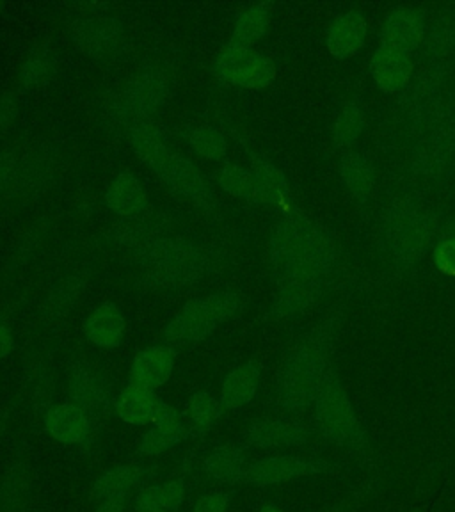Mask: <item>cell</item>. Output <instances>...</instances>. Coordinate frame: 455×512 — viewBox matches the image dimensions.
<instances>
[{"label":"cell","mask_w":455,"mask_h":512,"mask_svg":"<svg viewBox=\"0 0 455 512\" xmlns=\"http://www.w3.org/2000/svg\"><path fill=\"white\" fill-rule=\"evenodd\" d=\"M335 242L322 226L287 212L272 228L269 256L278 285L322 280L335 264Z\"/></svg>","instance_id":"1"},{"label":"cell","mask_w":455,"mask_h":512,"mask_svg":"<svg viewBox=\"0 0 455 512\" xmlns=\"http://www.w3.org/2000/svg\"><path fill=\"white\" fill-rule=\"evenodd\" d=\"M120 242L136 253L146 276L160 287H184L208 271V258L200 248L180 237H162L143 226H118Z\"/></svg>","instance_id":"2"},{"label":"cell","mask_w":455,"mask_h":512,"mask_svg":"<svg viewBox=\"0 0 455 512\" xmlns=\"http://www.w3.org/2000/svg\"><path fill=\"white\" fill-rule=\"evenodd\" d=\"M130 148L169 189L178 192L198 207L210 210L216 205V192L200 169L171 150L164 132L153 120L139 121L123 130Z\"/></svg>","instance_id":"3"},{"label":"cell","mask_w":455,"mask_h":512,"mask_svg":"<svg viewBox=\"0 0 455 512\" xmlns=\"http://www.w3.org/2000/svg\"><path fill=\"white\" fill-rule=\"evenodd\" d=\"M331 331L317 326L288 352L278 374V404L288 416L303 415L317 399L329 368Z\"/></svg>","instance_id":"4"},{"label":"cell","mask_w":455,"mask_h":512,"mask_svg":"<svg viewBox=\"0 0 455 512\" xmlns=\"http://www.w3.org/2000/svg\"><path fill=\"white\" fill-rule=\"evenodd\" d=\"M313 408L315 427L322 440L356 457L361 463L374 466L367 431L335 368H328Z\"/></svg>","instance_id":"5"},{"label":"cell","mask_w":455,"mask_h":512,"mask_svg":"<svg viewBox=\"0 0 455 512\" xmlns=\"http://www.w3.org/2000/svg\"><path fill=\"white\" fill-rule=\"evenodd\" d=\"M438 232L436 216L416 201H393L386 210L384 237L397 264H416L431 248Z\"/></svg>","instance_id":"6"},{"label":"cell","mask_w":455,"mask_h":512,"mask_svg":"<svg viewBox=\"0 0 455 512\" xmlns=\"http://www.w3.org/2000/svg\"><path fill=\"white\" fill-rule=\"evenodd\" d=\"M239 306V296L233 292H216L192 299L166 326L164 338L169 345L176 347L200 344L224 322L235 317Z\"/></svg>","instance_id":"7"},{"label":"cell","mask_w":455,"mask_h":512,"mask_svg":"<svg viewBox=\"0 0 455 512\" xmlns=\"http://www.w3.org/2000/svg\"><path fill=\"white\" fill-rule=\"evenodd\" d=\"M168 95L166 75L157 70H146L139 73L114 102L111 118L123 130L139 121L153 120V114L159 111L160 105L166 104Z\"/></svg>","instance_id":"8"},{"label":"cell","mask_w":455,"mask_h":512,"mask_svg":"<svg viewBox=\"0 0 455 512\" xmlns=\"http://www.w3.org/2000/svg\"><path fill=\"white\" fill-rule=\"evenodd\" d=\"M336 470H338V466L328 459L278 454V456L262 457V459H256L253 463H249L240 484L267 488V486L287 484L292 480L326 475V473H333Z\"/></svg>","instance_id":"9"},{"label":"cell","mask_w":455,"mask_h":512,"mask_svg":"<svg viewBox=\"0 0 455 512\" xmlns=\"http://www.w3.org/2000/svg\"><path fill=\"white\" fill-rule=\"evenodd\" d=\"M217 79L244 89L267 88L276 77V66L269 57L253 48L226 47L214 63Z\"/></svg>","instance_id":"10"},{"label":"cell","mask_w":455,"mask_h":512,"mask_svg":"<svg viewBox=\"0 0 455 512\" xmlns=\"http://www.w3.org/2000/svg\"><path fill=\"white\" fill-rule=\"evenodd\" d=\"M440 72L441 66H432L404 95L402 105L409 123L420 130H432L448 112Z\"/></svg>","instance_id":"11"},{"label":"cell","mask_w":455,"mask_h":512,"mask_svg":"<svg viewBox=\"0 0 455 512\" xmlns=\"http://www.w3.org/2000/svg\"><path fill=\"white\" fill-rule=\"evenodd\" d=\"M312 441V429L294 416L260 418L249 425L246 443L258 450L283 452L306 447Z\"/></svg>","instance_id":"12"},{"label":"cell","mask_w":455,"mask_h":512,"mask_svg":"<svg viewBox=\"0 0 455 512\" xmlns=\"http://www.w3.org/2000/svg\"><path fill=\"white\" fill-rule=\"evenodd\" d=\"M455 162V111L432 128L429 136L416 146L413 166L425 176L445 175Z\"/></svg>","instance_id":"13"},{"label":"cell","mask_w":455,"mask_h":512,"mask_svg":"<svg viewBox=\"0 0 455 512\" xmlns=\"http://www.w3.org/2000/svg\"><path fill=\"white\" fill-rule=\"evenodd\" d=\"M114 411L128 425H153L178 415L157 393L128 384L114 400Z\"/></svg>","instance_id":"14"},{"label":"cell","mask_w":455,"mask_h":512,"mask_svg":"<svg viewBox=\"0 0 455 512\" xmlns=\"http://www.w3.org/2000/svg\"><path fill=\"white\" fill-rule=\"evenodd\" d=\"M68 397L70 402L79 406L93 422L107 415L111 406V392L104 379L96 376L91 368L84 365H75L72 368L68 381Z\"/></svg>","instance_id":"15"},{"label":"cell","mask_w":455,"mask_h":512,"mask_svg":"<svg viewBox=\"0 0 455 512\" xmlns=\"http://www.w3.org/2000/svg\"><path fill=\"white\" fill-rule=\"evenodd\" d=\"M175 360V349L171 345L146 347L132 361L128 384L155 392L157 388L168 383L175 368Z\"/></svg>","instance_id":"16"},{"label":"cell","mask_w":455,"mask_h":512,"mask_svg":"<svg viewBox=\"0 0 455 512\" xmlns=\"http://www.w3.org/2000/svg\"><path fill=\"white\" fill-rule=\"evenodd\" d=\"M72 41L80 52L88 56H111L123 43V29L111 18L80 20L73 24Z\"/></svg>","instance_id":"17"},{"label":"cell","mask_w":455,"mask_h":512,"mask_svg":"<svg viewBox=\"0 0 455 512\" xmlns=\"http://www.w3.org/2000/svg\"><path fill=\"white\" fill-rule=\"evenodd\" d=\"M43 425L52 440L68 447L82 445L93 432V420L72 402L57 404L48 409Z\"/></svg>","instance_id":"18"},{"label":"cell","mask_w":455,"mask_h":512,"mask_svg":"<svg viewBox=\"0 0 455 512\" xmlns=\"http://www.w3.org/2000/svg\"><path fill=\"white\" fill-rule=\"evenodd\" d=\"M322 294V280L288 281L278 285V294L269 308V317L276 322L294 320L312 308Z\"/></svg>","instance_id":"19"},{"label":"cell","mask_w":455,"mask_h":512,"mask_svg":"<svg viewBox=\"0 0 455 512\" xmlns=\"http://www.w3.org/2000/svg\"><path fill=\"white\" fill-rule=\"evenodd\" d=\"M260 381H262V365L258 361H248L233 368L224 379L221 395H219V402L224 411H239L251 404L260 388Z\"/></svg>","instance_id":"20"},{"label":"cell","mask_w":455,"mask_h":512,"mask_svg":"<svg viewBox=\"0 0 455 512\" xmlns=\"http://www.w3.org/2000/svg\"><path fill=\"white\" fill-rule=\"evenodd\" d=\"M413 63L408 52L390 45H381L372 59V75L379 88L386 93H397L408 86Z\"/></svg>","instance_id":"21"},{"label":"cell","mask_w":455,"mask_h":512,"mask_svg":"<svg viewBox=\"0 0 455 512\" xmlns=\"http://www.w3.org/2000/svg\"><path fill=\"white\" fill-rule=\"evenodd\" d=\"M249 169L255 176L256 203L288 212L292 203V192L283 171L264 159H253Z\"/></svg>","instance_id":"22"},{"label":"cell","mask_w":455,"mask_h":512,"mask_svg":"<svg viewBox=\"0 0 455 512\" xmlns=\"http://www.w3.org/2000/svg\"><path fill=\"white\" fill-rule=\"evenodd\" d=\"M425 36V20L416 9L399 8L392 11L383 27V45L413 52Z\"/></svg>","instance_id":"23"},{"label":"cell","mask_w":455,"mask_h":512,"mask_svg":"<svg viewBox=\"0 0 455 512\" xmlns=\"http://www.w3.org/2000/svg\"><path fill=\"white\" fill-rule=\"evenodd\" d=\"M191 424H185L180 416L175 415L166 420H160L144 432L136 447L137 456L157 457L166 454L169 450L182 445L191 438Z\"/></svg>","instance_id":"24"},{"label":"cell","mask_w":455,"mask_h":512,"mask_svg":"<svg viewBox=\"0 0 455 512\" xmlns=\"http://www.w3.org/2000/svg\"><path fill=\"white\" fill-rule=\"evenodd\" d=\"M125 329V317L114 303L100 304L84 322L86 338L100 349H116L125 338Z\"/></svg>","instance_id":"25"},{"label":"cell","mask_w":455,"mask_h":512,"mask_svg":"<svg viewBox=\"0 0 455 512\" xmlns=\"http://www.w3.org/2000/svg\"><path fill=\"white\" fill-rule=\"evenodd\" d=\"M105 203L116 216L134 219L148 208V196L139 178L128 171H123L107 187Z\"/></svg>","instance_id":"26"},{"label":"cell","mask_w":455,"mask_h":512,"mask_svg":"<svg viewBox=\"0 0 455 512\" xmlns=\"http://www.w3.org/2000/svg\"><path fill=\"white\" fill-rule=\"evenodd\" d=\"M150 477V468L139 464H120L102 473L91 488V498L102 502L105 498L118 495H132V491L144 484Z\"/></svg>","instance_id":"27"},{"label":"cell","mask_w":455,"mask_h":512,"mask_svg":"<svg viewBox=\"0 0 455 512\" xmlns=\"http://www.w3.org/2000/svg\"><path fill=\"white\" fill-rule=\"evenodd\" d=\"M367 38V22L365 18L351 11L338 16L331 24L328 32V50L338 59L356 54Z\"/></svg>","instance_id":"28"},{"label":"cell","mask_w":455,"mask_h":512,"mask_svg":"<svg viewBox=\"0 0 455 512\" xmlns=\"http://www.w3.org/2000/svg\"><path fill=\"white\" fill-rule=\"evenodd\" d=\"M248 464V454L244 448L237 445H221L205 457L201 468L208 477L219 482L240 484Z\"/></svg>","instance_id":"29"},{"label":"cell","mask_w":455,"mask_h":512,"mask_svg":"<svg viewBox=\"0 0 455 512\" xmlns=\"http://www.w3.org/2000/svg\"><path fill=\"white\" fill-rule=\"evenodd\" d=\"M340 175L356 200H367L376 189V169L363 153H345L340 160Z\"/></svg>","instance_id":"30"},{"label":"cell","mask_w":455,"mask_h":512,"mask_svg":"<svg viewBox=\"0 0 455 512\" xmlns=\"http://www.w3.org/2000/svg\"><path fill=\"white\" fill-rule=\"evenodd\" d=\"M185 480H169L160 486H144L136 496V511L176 512L185 500Z\"/></svg>","instance_id":"31"},{"label":"cell","mask_w":455,"mask_h":512,"mask_svg":"<svg viewBox=\"0 0 455 512\" xmlns=\"http://www.w3.org/2000/svg\"><path fill=\"white\" fill-rule=\"evenodd\" d=\"M271 24V11L267 4H256L246 9L235 22L228 47L251 48L262 40Z\"/></svg>","instance_id":"32"},{"label":"cell","mask_w":455,"mask_h":512,"mask_svg":"<svg viewBox=\"0 0 455 512\" xmlns=\"http://www.w3.org/2000/svg\"><path fill=\"white\" fill-rule=\"evenodd\" d=\"M223 406L219 399L207 392H196L187 404V418L192 431L205 434L210 431L223 415Z\"/></svg>","instance_id":"33"},{"label":"cell","mask_w":455,"mask_h":512,"mask_svg":"<svg viewBox=\"0 0 455 512\" xmlns=\"http://www.w3.org/2000/svg\"><path fill=\"white\" fill-rule=\"evenodd\" d=\"M216 178L219 187L230 196L256 203V182L251 169L228 162L219 169Z\"/></svg>","instance_id":"34"},{"label":"cell","mask_w":455,"mask_h":512,"mask_svg":"<svg viewBox=\"0 0 455 512\" xmlns=\"http://www.w3.org/2000/svg\"><path fill=\"white\" fill-rule=\"evenodd\" d=\"M187 144L203 159L224 160L228 155V141L221 130L214 127H194L185 134Z\"/></svg>","instance_id":"35"},{"label":"cell","mask_w":455,"mask_h":512,"mask_svg":"<svg viewBox=\"0 0 455 512\" xmlns=\"http://www.w3.org/2000/svg\"><path fill=\"white\" fill-rule=\"evenodd\" d=\"M363 130V111L358 102L345 105L335 121L333 137L338 148L351 146Z\"/></svg>","instance_id":"36"},{"label":"cell","mask_w":455,"mask_h":512,"mask_svg":"<svg viewBox=\"0 0 455 512\" xmlns=\"http://www.w3.org/2000/svg\"><path fill=\"white\" fill-rule=\"evenodd\" d=\"M427 52L436 63L452 56L455 52V25L450 22L434 25L427 36Z\"/></svg>","instance_id":"37"},{"label":"cell","mask_w":455,"mask_h":512,"mask_svg":"<svg viewBox=\"0 0 455 512\" xmlns=\"http://www.w3.org/2000/svg\"><path fill=\"white\" fill-rule=\"evenodd\" d=\"M22 82L27 89L41 88L50 79V63L45 57L32 56L22 66Z\"/></svg>","instance_id":"38"},{"label":"cell","mask_w":455,"mask_h":512,"mask_svg":"<svg viewBox=\"0 0 455 512\" xmlns=\"http://www.w3.org/2000/svg\"><path fill=\"white\" fill-rule=\"evenodd\" d=\"M27 495V480L24 473L15 472L9 475L2 486V504L6 509H20Z\"/></svg>","instance_id":"39"},{"label":"cell","mask_w":455,"mask_h":512,"mask_svg":"<svg viewBox=\"0 0 455 512\" xmlns=\"http://www.w3.org/2000/svg\"><path fill=\"white\" fill-rule=\"evenodd\" d=\"M434 264L445 274L455 276V240L441 239L434 249Z\"/></svg>","instance_id":"40"},{"label":"cell","mask_w":455,"mask_h":512,"mask_svg":"<svg viewBox=\"0 0 455 512\" xmlns=\"http://www.w3.org/2000/svg\"><path fill=\"white\" fill-rule=\"evenodd\" d=\"M232 495L226 491H214L208 495L201 496L194 505V512H226L230 505Z\"/></svg>","instance_id":"41"},{"label":"cell","mask_w":455,"mask_h":512,"mask_svg":"<svg viewBox=\"0 0 455 512\" xmlns=\"http://www.w3.org/2000/svg\"><path fill=\"white\" fill-rule=\"evenodd\" d=\"M16 157L13 153H0V194L6 191L11 178L15 175Z\"/></svg>","instance_id":"42"},{"label":"cell","mask_w":455,"mask_h":512,"mask_svg":"<svg viewBox=\"0 0 455 512\" xmlns=\"http://www.w3.org/2000/svg\"><path fill=\"white\" fill-rule=\"evenodd\" d=\"M130 496L132 495H118L105 498L102 502H98L95 512H125Z\"/></svg>","instance_id":"43"},{"label":"cell","mask_w":455,"mask_h":512,"mask_svg":"<svg viewBox=\"0 0 455 512\" xmlns=\"http://www.w3.org/2000/svg\"><path fill=\"white\" fill-rule=\"evenodd\" d=\"M15 351V336L11 333L8 324L0 320V360L8 358Z\"/></svg>","instance_id":"44"},{"label":"cell","mask_w":455,"mask_h":512,"mask_svg":"<svg viewBox=\"0 0 455 512\" xmlns=\"http://www.w3.org/2000/svg\"><path fill=\"white\" fill-rule=\"evenodd\" d=\"M15 105L9 98H0V125H8L15 118Z\"/></svg>","instance_id":"45"},{"label":"cell","mask_w":455,"mask_h":512,"mask_svg":"<svg viewBox=\"0 0 455 512\" xmlns=\"http://www.w3.org/2000/svg\"><path fill=\"white\" fill-rule=\"evenodd\" d=\"M441 237L443 239H454L455 240V217H452L443 228H440Z\"/></svg>","instance_id":"46"},{"label":"cell","mask_w":455,"mask_h":512,"mask_svg":"<svg viewBox=\"0 0 455 512\" xmlns=\"http://www.w3.org/2000/svg\"><path fill=\"white\" fill-rule=\"evenodd\" d=\"M260 512H285L281 507H278L276 504H272V502H267V504L262 505L260 507Z\"/></svg>","instance_id":"47"},{"label":"cell","mask_w":455,"mask_h":512,"mask_svg":"<svg viewBox=\"0 0 455 512\" xmlns=\"http://www.w3.org/2000/svg\"><path fill=\"white\" fill-rule=\"evenodd\" d=\"M326 512H349V505L344 502V504L336 505V507H333V509H329V511Z\"/></svg>","instance_id":"48"},{"label":"cell","mask_w":455,"mask_h":512,"mask_svg":"<svg viewBox=\"0 0 455 512\" xmlns=\"http://www.w3.org/2000/svg\"><path fill=\"white\" fill-rule=\"evenodd\" d=\"M2 9H4V4H2V2H0V11H2Z\"/></svg>","instance_id":"49"},{"label":"cell","mask_w":455,"mask_h":512,"mask_svg":"<svg viewBox=\"0 0 455 512\" xmlns=\"http://www.w3.org/2000/svg\"><path fill=\"white\" fill-rule=\"evenodd\" d=\"M143 512H164V511H143Z\"/></svg>","instance_id":"50"}]
</instances>
